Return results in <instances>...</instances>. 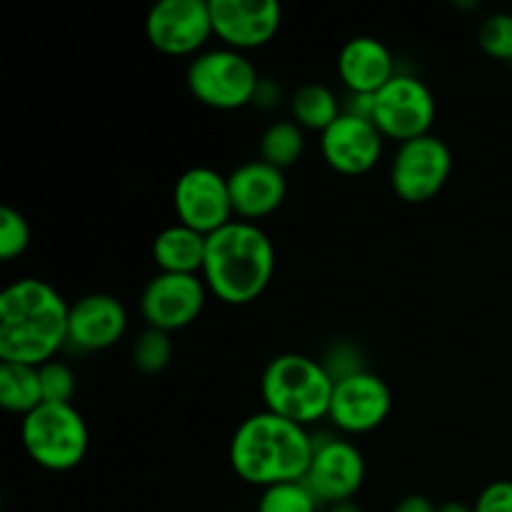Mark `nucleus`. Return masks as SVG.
<instances>
[{"label": "nucleus", "instance_id": "10", "mask_svg": "<svg viewBox=\"0 0 512 512\" xmlns=\"http://www.w3.org/2000/svg\"><path fill=\"white\" fill-rule=\"evenodd\" d=\"M365 483V458L350 440L328 435L315 440L313 460L308 465L303 485L320 505H335L353 500Z\"/></svg>", "mask_w": 512, "mask_h": 512}, {"label": "nucleus", "instance_id": "32", "mask_svg": "<svg viewBox=\"0 0 512 512\" xmlns=\"http://www.w3.org/2000/svg\"><path fill=\"white\" fill-rule=\"evenodd\" d=\"M510 65H512V63H510Z\"/></svg>", "mask_w": 512, "mask_h": 512}, {"label": "nucleus", "instance_id": "11", "mask_svg": "<svg viewBox=\"0 0 512 512\" xmlns=\"http://www.w3.org/2000/svg\"><path fill=\"white\" fill-rule=\"evenodd\" d=\"M145 35L168 55H198L213 33L210 0H160L148 10Z\"/></svg>", "mask_w": 512, "mask_h": 512}, {"label": "nucleus", "instance_id": "1", "mask_svg": "<svg viewBox=\"0 0 512 512\" xmlns=\"http://www.w3.org/2000/svg\"><path fill=\"white\" fill-rule=\"evenodd\" d=\"M70 305L50 283L20 278L0 293V360L35 365L68 345Z\"/></svg>", "mask_w": 512, "mask_h": 512}, {"label": "nucleus", "instance_id": "23", "mask_svg": "<svg viewBox=\"0 0 512 512\" xmlns=\"http://www.w3.org/2000/svg\"><path fill=\"white\" fill-rule=\"evenodd\" d=\"M130 360H133L135 370L145 375H158L173 360V340L170 333L155 328H145L143 333L135 338L133 350H130Z\"/></svg>", "mask_w": 512, "mask_h": 512}, {"label": "nucleus", "instance_id": "5", "mask_svg": "<svg viewBox=\"0 0 512 512\" xmlns=\"http://www.w3.org/2000/svg\"><path fill=\"white\" fill-rule=\"evenodd\" d=\"M20 440L35 465L65 473L88 453V425L73 403H43L20 420Z\"/></svg>", "mask_w": 512, "mask_h": 512}, {"label": "nucleus", "instance_id": "27", "mask_svg": "<svg viewBox=\"0 0 512 512\" xmlns=\"http://www.w3.org/2000/svg\"><path fill=\"white\" fill-rule=\"evenodd\" d=\"M40 385H43V403H73L78 390L73 368L55 358L40 365Z\"/></svg>", "mask_w": 512, "mask_h": 512}, {"label": "nucleus", "instance_id": "18", "mask_svg": "<svg viewBox=\"0 0 512 512\" xmlns=\"http://www.w3.org/2000/svg\"><path fill=\"white\" fill-rule=\"evenodd\" d=\"M338 73L348 93L375 95L395 75L393 53L373 35H355L340 48Z\"/></svg>", "mask_w": 512, "mask_h": 512}, {"label": "nucleus", "instance_id": "6", "mask_svg": "<svg viewBox=\"0 0 512 512\" xmlns=\"http://www.w3.org/2000/svg\"><path fill=\"white\" fill-rule=\"evenodd\" d=\"M185 83L195 100L215 110H238L253 103L260 88V75L253 60L223 45L193 55Z\"/></svg>", "mask_w": 512, "mask_h": 512}, {"label": "nucleus", "instance_id": "21", "mask_svg": "<svg viewBox=\"0 0 512 512\" xmlns=\"http://www.w3.org/2000/svg\"><path fill=\"white\" fill-rule=\"evenodd\" d=\"M0 405L8 413L28 415L43 405L40 368L20 363H0Z\"/></svg>", "mask_w": 512, "mask_h": 512}, {"label": "nucleus", "instance_id": "2", "mask_svg": "<svg viewBox=\"0 0 512 512\" xmlns=\"http://www.w3.org/2000/svg\"><path fill=\"white\" fill-rule=\"evenodd\" d=\"M315 440L308 428L263 410L253 413L235 428L228 460L240 480L258 488L300 483L313 460Z\"/></svg>", "mask_w": 512, "mask_h": 512}, {"label": "nucleus", "instance_id": "3", "mask_svg": "<svg viewBox=\"0 0 512 512\" xmlns=\"http://www.w3.org/2000/svg\"><path fill=\"white\" fill-rule=\"evenodd\" d=\"M275 273V245L258 223L230 220L208 235L203 280L228 305L253 303Z\"/></svg>", "mask_w": 512, "mask_h": 512}, {"label": "nucleus", "instance_id": "15", "mask_svg": "<svg viewBox=\"0 0 512 512\" xmlns=\"http://www.w3.org/2000/svg\"><path fill=\"white\" fill-rule=\"evenodd\" d=\"M213 33L228 48H260L275 38L283 8L275 0H210Z\"/></svg>", "mask_w": 512, "mask_h": 512}, {"label": "nucleus", "instance_id": "4", "mask_svg": "<svg viewBox=\"0 0 512 512\" xmlns=\"http://www.w3.org/2000/svg\"><path fill=\"white\" fill-rule=\"evenodd\" d=\"M333 388L335 380L328 368L303 353L275 355L260 378L265 410L303 428L328 418Z\"/></svg>", "mask_w": 512, "mask_h": 512}, {"label": "nucleus", "instance_id": "30", "mask_svg": "<svg viewBox=\"0 0 512 512\" xmlns=\"http://www.w3.org/2000/svg\"><path fill=\"white\" fill-rule=\"evenodd\" d=\"M438 512H475L473 505H465L460 500H448V503L438 505Z\"/></svg>", "mask_w": 512, "mask_h": 512}, {"label": "nucleus", "instance_id": "28", "mask_svg": "<svg viewBox=\"0 0 512 512\" xmlns=\"http://www.w3.org/2000/svg\"><path fill=\"white\" fill-rule=\"evenodd\" d=\"M475 512H512V480H493L480 490L473 503Z\"/></svg>", "mask_w": 512, "mask_h": 512}, {"label": "nucleus", "instance_id": "26", "mask_svg": "<svg viewBox=\"0 0 512 512\" xmlns=\"http://www.w3.org/2000/svg\"><path fill=\"white\" fill-rule=\"evenodd\" d=\"M30 238V225L20 210L3 205L0 208V258L13 260L28 250Z\"/></svg>", "mask_w": 512, "mask_h": 512}, {"label": "nucleus", "instance_id": "13", "mask_svg": "<svg viewBox=\"0 0 512 512\" xmlns=\"http://www.w3.org/2000/svg\"><path fill=\"white\" fill-rule=\"evenodd\" d=\"M393 410V393L380 375L358 370L335 380L328 418L348 435H363L380 428Z\"/></svg>", "mask_w": 512, "mask_h": 512}, {"label": "nucleus", "instance_id": "24", "mask_svg": "<svg viewBox=\"0 0 512 512\" xmlns=\"http://www.w3.org/2000/svg\"><path fill=\"white\" fill-rule=\"evenodd\" d=\"M320 503L308 488L300 483H283L265 488L255 512H318Z\"/></svg>", "mask_w": 512, "mask_h": 512}, {"label": "nucleus", "instance_id": "19", "mask_svg": "<svg viewBox=\"0 0 512 512\" xmlns=\"http://www.w3.org/2000/svg\"><path fill=\"white\" fill-rule=\"evenodd\" d=\"M205 248H208V235L183 223H175L155 235L150 253H153L160 273L200 275L205 263Z\"/></svg>", "mask_w": 512, "mask_h": 512}, {"label": "nucleus", "instance_id": "14", "mask_svg": "<svg viewBox=\"0 0 512 512\" xmlns=\"http://www.w3.org/2000/svg\"><path fill=\"white\" fill-rule=\"evenodd\" d=\"M383 138L370 118L343 113L330 128L320 133V150L325 163L343 175H363L378 165L383 155Z\"/></svg>", "mask_w": 512, "mask_h": 512}, {"label": "nucleus", "instance_id": "31", "mask_svg": "<svg viewBox=\"0 0 512 512\" xmlns=\"http://www.w3.org/2000/svg\"><path fill=\"white\" fill-rule=\"evenodd\" d=\"M328 512H363V510H360L358 505L353 503V500H345V503H335V505H330Z\"/></svg>", "mask_w": 512, "mask_h": 512}, {"label": "nucleus", "instance_id": "17", "mask_svg": "<svg viewBox=\"0 0 512 512\" xmlns=\"http://www.w3.org/2000/svg\"><path fill=\"white\" fill-rule=\"evenodd\" d=\"M228 188L238 220L255 223V220L273 215L283 205L288 180H285V170L258 158L240 163L228 175Z\"/></svg>", "mask_w": 512, "mask_h": 512}, {"label": "nucleus", "instance_id": "9", "mask_svg": "<svg viewBox=\"0 0 512 512\" xmlns=\"http://www.w3.org/2000/svg\"><path fill=\"white\" fill-rule=\"evenodd\" d=\"M173 208L178 223L210 235L233 220L228 175L208 165H195L180 173L173 188Z\"/></svg>", "mask_w": 512, "mask_h": 512}, {"label": "nucleus", "instance_id": "29", "mask_svg": "<svg viewBox=\"0 0 512 512\" xmlns=\"http://www.w3.org/2000/svg\"><path fill=\"white\" fill-rule=\"evenodd\" d=\"M393 512H438V505L428 498V495H405L398 505H395Z\"/></svg>", "mask_w": 512, "mask_h": 512}, {"label": "nucleus", "instance_id": "12", "mask_svg": "<svg viewBox=\"0 0 512 512\" xmlns=\"http://www.w3.org/2000/svg\"><path fill=\"white\" fill-rule=\"evenodd\" d=\"M205 298H208V285L203 275L158 273L145 283L140 293V313L148 328L173 333L203 313Z\"/></svg>", "mask_w": 512, "mask_h": 512}, {"label": "nucleus", "instance_id": "22", "mask_svg": "<svg viewBox=\"0 0 512 512\" xmlns=\"http://www.w3.org/2000/svg\"><path fill=\"white\" fill-rule=\"evenodd\" d=\"M260 160L285 170L300 160L305 150V130L290 120H275L260 135Z\"/></svg>", "mask_w": 512, "mask_h": 512}, {"label": "nucleus", "instance_id": "8", "mask_svg": "<svg viewBox=\"0 0 512 512\" xmlns=\"http://www.w3.org/2000/svg\"><path fill=\"white\" fill-rule=\"evenodd\" d=\"M453 170V153L438 135L428 133L398 145L390 163V185L408 203H425L445 188Z\"/></svg>", "mask_w": 512, "mask_h": 512}, {"label": "nucleus", "instance_id": "7", "mask_svg": "<svg viewBox=\"0 0 512 512\" xmlns=\"http://www.w3.org/2000/svg\"><path fill=\"white\" fill-rule=\"evenodd\" d=\"M435 113H438V105H435L433 90L415 75L395 73L375 93L373 123L385 138L405 143V140L428 135Z\"/></svg>", "mask_w": 512, "mask_h": 512}, {"label": "nucleus", "instance_id": "25", "mask_svg": "<svg viewBox=\"0 0 512 512\" xmlns=\"http://www.w3.org/2000/svg\"><path fill=\"white\" fill-rule=\"evenodd\" d=\"M478 43L490 58L512 63V13H493L480 23Z\"/></svg>", "mask_w": 512, "mask_h": 512}, {"label": "nucleus", "instance_id": "20", "mask_svg": "<svg viewBox=\"0 0 512 512\" xmlns=\"http://www.w3.org/2000/svg\"><path fill=\"white\" fill-rule=\"evenodd\" d=\"M290 115L303 130H320L343 115V100L323 83H305L290 98Z\"/></svg>", "mask_w": 512, "mask_h": 512}, {"label": "nucleus", "instance_id": "16", "mask_svg": "<svg viewBox=\"0 0 512 512\" xmlns=\"http://www.w3.org/2000/svg\"><path fill=\"white\" fill-rule=\"evenodd\" d=\"M128 330V310L115 295L88 293L70 305L68 348L98 353L118 343Z\"/></svg>", "mask_w": 512, "mask_h": 512}]
</instances>
